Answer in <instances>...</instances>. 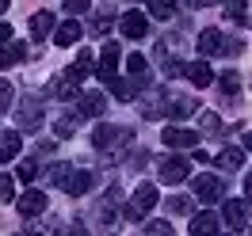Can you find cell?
Returning a JSON list of instances; mask_svg holds the SVG:
<instances>
[{
	"instance_id": "cell-1",
	"label": "cell",
	"mask_w": 252,
	"mask_h": 236,
	"mask_svg": "<svg viewBox=\"0 0 252 236\" xmlns=\"http://www.w3.org/2000/svg\"><path fill=\"white\" fill-rule=\"evenodd\" d=\"M50 179L65 190V194H84V190H92V172H84V168H73V164H54L50 168Z\"/></svg>"
},
{
	"instance_id": "cell-2",
	"label": "cell",
	"mask_w": 252,
	"mask_h": 236,
	"mask_svg": "<svg viewBox=\"0 0 252 236\" xmlns=\"http://www.w3.org/2000/svg\"><path fill=\"white\" fill-rule=\"evenodd\" d=\"M134 141V130H126V126H111V122H103V126H95L92 133V145L99 149V153H107V160L123 149V145Z\"/></svg>"
},
{
	"instance_id": "cell-3",
	"label": "cell",
	"mask_w": 252,
	"mask_h": 236,
	"mask_svg": "<svg viewBox=\"0 0 252 236\" xmlns=\"http://www.w3.org/2000/svg\"><path fill=\"white\" fill-rule=\"evenodd\" d=\"M153 206H157V187H153V183H142V187L134 190V198L126 202L123 213H126V221H145Z\"/></svg>"
},
{
	"instance_id": "cell-4",
	"label": "cell",
	"mask_w": 252,
	"mask_h": 236,
	"mask_svg": "<svg viewBox=\"0 0 252 236\" xmlns=\"http://www.w3.org/2000/svg\"><path fill=\"white\" fill-rule=\"evenodd\" d=\"M191 187H195V194H199V202H218L221 194H225V179L221 175H195L191 179Z\"/></svg>"
},
{
	"instance_id": "cell-5",
	"label": "cell",
	"mask_w": 252,
	"mask_h": 236,
	"mask_svg": "<svg viewBox=\"0 0 252 236\" xmlns=\"http://www.w3.org/2000/svg\"><path fill=\"white\" fill-rule=\"evenodd\" d=\"M160 183H168V187H176V183H184L191 175V168H188V160L184 157H160Z\"/></svg>"
},
{
	"instance_id": "cell-6",
	"label": "cell",
	"mask_w": 252,
	"mask_h": 236,
	"mask_svg": "<svg viewBox=\"0 0 252 236\" xmlns=\"http://www.w3.org/2000/svg\"><path fill=\"white\" fill-rule=\"evenodd\" d=\"M107 110V95L103 92H77V114L80 118H99Z\"/></svg>"
},
{
	"instance_id": "cell-7",
	"label": "cell",
	"mask_w": 252,
	"mask_h": 236,
	"mask_svg": "<svg viewBox=\"0 0 252 236\" xmlns=\"http://www.w3.org/2000/svg\"><path fill=\"white\" fill-rule=\"evenodd\" d=\"M119 57H123V50L115 46V42H107V46H103V53H99V65H95V77H99V84H111V80H115Z\"/></svg>"
},
{
	"instance_id": "cell-8",
	"label": "cell",
	"mask_w": 252,
	"mask_h": 236,
	"mask_svg": "<svg viewBox=\"0 0 252 236\" xmlns=\"http://www.w3.org/2000/svg\"><path fill=\"white\" fill-rule=\"evenodd\" d=\"M221 221H225V229L241 233V229L249 225V202H241V198H229V202H225V210H221Z\"/></svg>"
},
{
	"instance_id": "cell-9",
	"label": "cell",
	"mask_w": 252,
	"mask_h": 236,
	"mask_svg": "<svg viewBox=\"0 0 252 236\" xmlns=\"http://www.w3.org/2000/svg\"><path fill=\"white\" fill-rule=\"evenodd\" d=\"M119 31H123L126 38H145V34H149V19H145L142 12H123V16H119Z\"/></svg>"
},
{
	"instance_id": "cell-10",
	"label": "cell",
	"mask_w": 252,
	"mask_h": 236,
	"mask_svg": "<svg viewBox=\"0 0 252 236\" xmlns=\"http://www.w3.org/2000/svg\"><path fill=\"white\" fill-rule=\"evenodd\" d=\"M46 194L42 190H27V194H19L16 198V210L23 213V217H38V213H46Z\"/></svg>"
},
{
	"instance_id": "cell-11",
	"label": "cell",
	"mask_w": 252,
	"mask_h": 236,
	"mask_svg": "<svg viewBox=\"0 0 252 236\" xmlns=\"http://www.w3.org/2000/svg\"><path fill=\"white\" fill-rule=\"evenodd\" d=\"M160 141L172 145V149H195V145H199V133H195V130H180V126H164Z\"/></svg>"
},
{
	"instance_id": "cell-12",
	"label": "cell",
	"mask_w": 252,
	"mask_h": 236,
	"mask_svg": "<svg viewBox=\"0 0 252 236\" xmlns=\"http://www.w3.org/2000/svg\"><path fill=\"white\" fill-rule=\"evenodd\" d=\"M77 84L80 77L69 69V73H58V77L50 80V95H58V99H69V95H77Z\"/></svg>"
},
{
	"instance_id": "cell-13",
	"label": "cell",
	"mask_w": 252,
	"mask_h": 236,
	"mask_svg": "<svg viewBox=\"0 0 252 236\" xmlns=\"http://www.w3.org/2000/svg\"><path fill=\"white\" fill-rule=\"evenodd\" d=\"M80 34H84V27L77 23V16H69L62 27L54 31V42H58V46H77V42H80Z\"/></svg>"
},
{
	"instance_id": "cell-14",
	"label": "cell",
	"mask_w": 252,
	"mask_h": 236,
	"mask_svg": "<svg viewBox=\"0 0 252 236\" xmlns=\"http://www.w3.org/2000/svg\"><path fill=\"white\" fill-rule=\"evenodd\" d=\"M184 77L195 84V88H206L210 80H214V73H210V65H206V57H199V61H191V65H184Z\"/></svg>"
},
{
	"instance_id": "cell-15",
	"label": "cell",
	"mask_w": 252,
	"mask_h": 236,
	"mask_svg": "<svg viewBox=\"0 0 252 236\" xmlns=\"http://www.w3.org/2000/svg\"><path fill=\"white\" fill-rule=\"evenodd\" d=\"M225 16L241 27H252V0H225Z\"/></svg>"
},
{
	"instance_id": "cell-16",
	"label": "cell",
	"mask_w": 252,
	"mask_h": 236,
	"mask_svg": "<svg viewBox=\"0 0 252 236\" xmlns=\"http://www.w3.org/2000/svg\"><path fill=\"white\" fill-rule=\"evenodd\" d=\"M218 213H210V210H203V213H195L191 217V236H210V233H218Z\"/></svg>"
},
{
	"instance_id": "cell-17",
	"label": "cell",
	"mask_w": 252,
	"mask_h": 236,
	"mask_svg": "<svg viewBox=\"0 0 252 236\" xmlns=\"http://www.w3.org/2000/svg\"><path fill=\"white\" fill-rule=\"evenodd\" d=\"M214 160H218L221 172H237V168L245 164V149H237V145H225V149H221Z\"/></svg>"
},
{
	"instance_id": "cell-18",
	"label": "cell",
	"mask_w": 252,
	"mask_h": 236,
	"mask_svg": "<svg viewBox=\"0 0 252 236\" xmlns=\"http://www.w3.org/2000/svg\"><path fill=\"white\" fill-rule=\"evenodd\" d=\"M221 38H225V34H221L218 27H206V31L199 34V53H203V57L218 53V50H221Z\"/></svg>"
},
{
	"instance_id": "cell-19",
	"label": "cell",
	"mask_w": 252,
	"mask_h": 236,
	"mask_svg": "<svg viewBox=\"0 0 252 236\" xmlns=\"http://www.w3.org/2000/svg\"><path fill=\"white\" fill-rule=\"evenodd\" d=\"M46 34H54V16H50V12H34L31 16V38L42 42Z\"/></svg>"
},
{
	"instance_id": "cell-20",
	"label": "cell",
	"mask_w": 252,
	"mask_h": 236,
	"mask_svg": "<svg viewBox=\"0 0 252 236\" xmlns=\"http://www.w3.org/2000/svg\"><path fill=\"white\" fill-rule=\"evenodd\" d=\"M27 57V46L23 42H8V46H0V69H12Z\"/></svg>"
},
{
	"instance_id": "cell-21",
	"label": "cell",
	"mask_w": 252,
	"mask_h": 236,
	"mask_svg": "<svg viewBox=\"0 0 252 236\" xmlns=\"http://www.w3.org/2000/svg\"><path fill=\"white\" fill-rule=\"evenodd\" d=\"M19 149H23V137H19L16 130L0 133V160H12V157H19Z\"/></svg>"
},
{
	"instance_id": "cell-22",
	"label": "cell",
	"mask_w": 252,
	"mask_h": 236,
	"mask_svg": "<svg viewBox=\"0 0 252 236\" xmlns=\"http://www.w3.org/2000/svg\"><path fill=\"white\" fill-rule=\"evenodd\" d=\"M38 126V99H23L19 107V130H34Z\"/></svg>"
},
{
	"instance_id": "cell-23",
	"label": "cell",
	"mask_w": 252,
	"mask_h": 236,
	"mask_svg": "<svg viewBox=\"0 0 252 236\" xmlns=\"http://www.w3.org/2000/svg\"><path fill=\"white\" fill-rule=\"evenodd\" d=\"M168 118H188L195 114V99H168V110H164Z\"/></svg>"
},
{
	"instance_id": "cell-24",
	"label": "cell",
	"mask_w": 252,
	"mask_h": 236,
	"mask_svg": "<svg viewBox=\"0 0 252 236\" xmlns=\"http://www.w3.org/2000/svg\"><path fill=\"white\" fill-rule=\"evenodd\" d=\"M73 73H77L80 80L88 77V73H95V53H92V50H80V53H77V65H73Z\"/></svg>"
},
{
	"instance_id": "cell-25",
	"label": "cell",
	"mask_w": 252,
	"mask_h": 236,
	"mask_svg": "<svg viewBox=\"0 0 252 236\" xmlns=\"http://www.w3.org/2000/svg\"><path fill=\"white\" fill-rule=\"evenodd\" d=\"M218 92L233 99V95L241 92V77H237V73H221V77H218Z\"/></svg>"
},
{
	"instance_id": "cell-26",
	"label": "cell",
	"mask_w": 252,
	"mask_h": 236,
	"mask_svg": "<svg viewBox=\"0 0 252 236\" xmlns=\"http://www.w3.org/2000/svg\"><path fill=\"white\" fill-rule=\"evenodd\" d=\"M149 4V12L157 19H172V12H176V0H145Z\"/></svg>"
},
{
	"instance_id": "cell-27",
	"label": "cell",
	"mask_w": 252,
	"mask_h": 236,
	"mask_svg": "<svg viewBox=\"0 0 252 236\" xmlns=\"http://www.w3.org/2000/svg\"><path fill=\"white\" fill-rule=\"evenodd\" d=\"M126 73H130V77H145V73H149V65H145L142 53H130V57H126Z\"/></svg>"
},
{
	"instance_id": "cell-28",
	"label": "cell",
	"mask_w": 252,
	"mask_h": 236,
	"mask_svg": "<svg viewBox=\"0 0 252 236\" xmlns=\"http://www.w3.org/2000/svg\"><path fill=\"white\" fill-rule=\"evenodd\" d=\"M111 27H115V19H111V12H99V16L92 19V34H99V38H103V34H107Z\"/></svg>"
},
{
	"instance_id": "cell-29",
	"label": "cell",
	"mask_w": 252,
	"mask_h": 236,
	"mask_svg": "<svg viewBox=\"0 0 252 236\" xmlns=\"http://www.w3.org/2000/svg\"><path fill=\"white\" fill-rule=\"evenodd\" d=\"M54 133L58 137H73L77 133V118H54Z\"/></svg>"
},
{
	"instance_id": "cell-30",
	"label": "cell",
	"mask_w": 252,
	"mask_h": 236,
	"mask_svg": "<svg viewBox=\"0 0 252 236\" xmlns=\"http://www.w3.org/2000/svg\"><path fill=\"white\" fill-rule=\"evenodd\" d=\"M168 213H191V198H184V194H176V198H168Z\"/></svg>"
},
{
	"instance_id": "cell-31",
	"label": "cell",
	"mask_w": 252,
	"mask_h": 236,
	"mask_svg": "<svg viewBox=\"0 0 252 236\" xmlns=\"http://www.w3.org/2000/svg\"><path fill=\"white\" fill-rule=\"evenodd\" d=\"M145 233L149 236H172V225L168 221H145Z\"/></svg>"
},
{
	"instance_id": "cell-32",
	"label": "cell",
	"mask_w": 252,
	"mask_h": 236,
	"mask_svg": "<svg viewBox=\"0 0 252 236\" xmlns=\"http://www.w3.org/2000/svg\"><path fill=\"white\" fill-rule=\"evenodd\" d=\"M0 198H4V202L16 198V179H12V175H0Z\"/></svg>"
},
{
	"instance_id": "cell-33",
	"label": "cell",
	"mask_w": 252,
	"mask_h": 236,
	"mask_svg": "<svg viewBox=\"0 0 252 236\" xmlns=\"http://www.w3.org/2000/svg\"><path fill=\"white\" fill-rule=\"evenodd\" d=\"M92 8V0H65V16H84Z\"/></svg>"
},
{
	"instance_id": "cell-34",
	"label": "cell",
	"mask_w": 252,
	"mask_h": 236,
	"mask_svg": "<svg viewBox=\"0 0 252 236\" xmlns=\"http://www.w3.org/2000/svg\"><path fill=\"white\" fill-rule=\"evenodd\" d=\"M12 99H16V92H12V84L8 80H0V114L12 107Z\"/></svg>"
},
{
	"instance_id": "cell-35",
	"label": "cell",
	"mask_w": 252,
	"mask_h": 236,
	"mask_svg": "<svg viewBox=\"0 0 252 236\" xmlns=\"http://www.w3.org/2000/svg\"><path fill=\"white\" fill-rule=\"evenodd\" d=\"M203 130H206V133H218V130H221V122H218L214 110H203Z\"/></svg>"
},
{
	"instance_id": "cell-36",
	"label": "cell",
	"mask_w": 252,
	"mask_h": 236,
	"mask_svg": "<svg viewBox=\"0 0 252 236\" xmlns=\"http://www.w3.org/2000/svg\"><path fill=\"white\" fill-rule=\"evenodd\" d=\"M19 179H27V183H31V179H34V175H38V164H34V160H23V164H19Z\"/></svg>"
},
{
	"instance_id": "cell-37",
	"label": "cell",
	"mask_w": 252,
	"mask_h": 236,
	"mask_svg": "<svg viewBox=\"0 0 252 236\" xmlns=\"http://www.w3.org/2000/svg\"><path fill=\"white\" fill-rule=\"evenodd\" d=\"M12 42V23H0V46Z\"/></svg>"
},
{
	"instance_id": "cell-38",
	"label": "cell",
	"mask_w": 252,
	"mask_h": 236,
	"mask_svg": "<svg viewBox=\"0 0 252 236\" xmlns=\"http://www.w3.org/2000/svg\"><path fill=\"white\" fill-rule=\"evenodd\" d=\"M206 4H225V0H188V8H206Z\"/></svg>"
},
{
	"instance_id": "cell-39",
	"label": "cell",
	"mask_w": 252,
	"mask_h": 236,
	"mask_svg": "<svg viewBox=\"0 0 252 236\" xmlns=\"http://www.w3.org/2000/svg\"><path fill=\"white\" fill-rule=\"evenodd\" d=\"M245 149H249V153H252V133H245Z\"/></svg>"
},
{
	"instance_id": "cell-40",
	"label": "cell",
	"mask_w": 252,
	"mask_h": 236,
	"mask_svg": "<svg viewBox=\"0 0 252 236\" xmlns=\"http://www.w3.org/2000/svg\"><path fill=\"white\" fill-rule=\"evenodd\" d=\"M245 190H249V198H252V175H249V179H245Z\"/></svg>"
},
{
	"instance_id": "cell-41",
	"label": "cell",
	"mask_w": 252,
	"mask_h": 236,
	"mask_svg": "<svg viewBox=\"0 0 252 236\" xmlns=\"http://www.w3.org/2000/svg\"><path fill=\"white\" fill-rule=\"evenodd\" d=\"M8 4H12V0H0V16H4V12H8Z\"/></svg>"
}]
</instances>
